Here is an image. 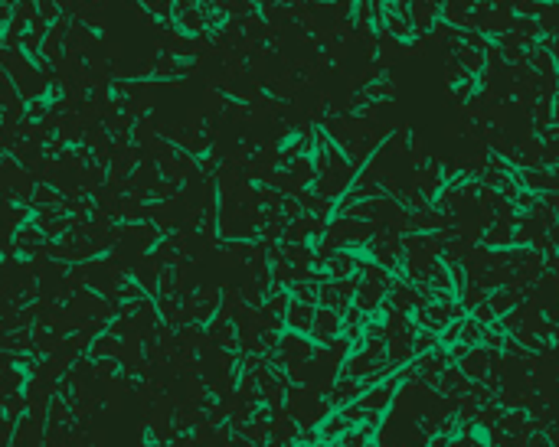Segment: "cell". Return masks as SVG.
<instances>
[{"label": "cell", "mask_w": 559, "mask_h": 447, "mask_svg": "<svg viewBox=\"0 0 559 447\" xmlns=\"http://www.w3.org/2000/svg\"><path fill=\"white\" fill-rule=\"evenodd\" d=\"M344 431H350V421H347V418L337 412V415L327 418V421L321 425V431H317V441H327V444H331V441H337Z\"/></svg>", "instance_id": "6"}, {"label": "cell", "mask_w": 559, "mask_h": 447, "mask_svg": "<svg viewBox=\"0 0 559 447\" xmlns=\"http://www.w3.org/2000/svg\"><path fill=\"white\" fill-rule=\"evenodd\" d=\"M92 356H95V359H102V356H115V359H121V340H115V333L98 336V340L92 343Z\"/></svg>", "instance_id": "7"}, {"label": "cell", "mask_w": 559, "mask_h": 447, "mask_svg": "<svg viewBox=\"0 0 559 447\" xmlns=\"http://www.w3.org/2000/svg\"><path fill=\"white\" fill-rule=\"evenodd\" d=\"M311 320H314V304L311 300H291L288 307H285V323H288L291 330L308 333L311 330Z\"/></svg>", "instance_id": "4"}, {"label": "cell", "mask_w": 559, "mask_h": 447, "mask_svg": "<svg viewBox=\"0 0 559 447\" xmlns=\"http://www.w3.org/2000/svg\"><path fill=\"white\" fill-rule=\"evenodd\" d=\"M3 17H7V13H3V7H0V23H3Z\"/></svg>", "instance_id": "13"}, {"label": "cell", "mask_w": 559, "mask_h": 447, "mask_svg": "<svg viewBox=\"0 0 559 447\" xmlns=\"http://www.w3.org/2000/svg\"><path fill=\"white\" fill-rule=\"evenodd\" d=\"M23 385H26V375L17 369V366H0V395H10V392H20Z\"/></svg>", "instance_id": "5"}, {"label": "cell", "mask_w": 559, "mask_h": 447, "mask_svg": "<svg viewBox=\"0 0 559 447\" xmlns=\"http://www.w3.org/2000/svg\"><path fill=\"white\" fill-rule=\"evenodd\" d=\"M471 314H474V320H478L481 327H484V323H494V320H497V314H494V310H491V304H487V300H481V304H474V307H471Z\"/></svg>", "instance_id": "10"}, {"label": "cell", "mask_w": 559, "mask_h": 447, "mask_svg": "<svg viewBox=\"0 0 559 447\" xmlns=\"http://www.w3.org/2000/svg\"><path fill=\"white\" fill-rule=\"evenodd\" d=\"M36 200H33V206H56L59 202V196H56L49 186H36V193H33Z\"/></svg>", "instance_id": "11"}, {"label": "cell", "mask_w": 559, "mask_h": 447, "mask_svg": "<svg viewBox=\"0 0 559 447\" xmlns=\"http://www.w3.org/2000/svg\"><path fill=\"white\" fill-rule=\"evenodd\" d=\"M399 382H402V379H399V375H393V379H386L383 385H377V382L366 385L363 392L356 395V405H360L363 412H383V408L389 405V398L396 395Z\"/></svg>", "instance_id": "2"}, {"label": "cell", "mask_w": 559, "mask_h": 447, "mask_svg": "<svg viewBox=\"0 0 559 447\" xmlns=\"http://www.w3.org/2000/svg\"><path fill=\"white\" fill-rule=\"evenodd\" d=\"M40 242H43V232H40L36 222H33V225H23L20 232H17L13 248H20V252H33V245H40Z\"/></svg>", "instance_id": "8"}, {"label": "cell", "mask_w": 559, "mask_h": 447, "mask_svg": "<svg viewBox=\"0 0 559 447\" xmlns=\"http://www.w3.org/2000/svg\"><path fill=\"white\" fill-rule=\"evenodd\" d=\"M275 346H278V352H281L278 362H285V366H291V369H294V366H301V362H308V359H311V352H314V343L304 340L298 330L285 333V336H281Z\"/></svg>", "instance_id": "1"}, {"label": "cell", "mask_w": 559, "mask_h": 447, "mask_svg": "<svg viewBox=\"0 0 559 447\" xmlns=\"http://www.w3.org/2000/svg\"><path fill=\"white\" fill-rule=\"evenodd\" d=\"M458 340L464 343V346H478V340H481V323L478 320H458Z\"/></svg>", "instance_id": "9"}, {"label": "cell", "mask_w": 559, "mask_h": 447, "mask_svg": "<svg viewBox=\"0 0 559 447\" xmlns=\"http://www.w3.org/2000/svg\"><path fill=\"white\" fill-rule=\"evenodd\" d=\"M311 336H314L317 343H331L333 336H340V310H333V307L314 310Z\"/></svg>", "instance_id": "3"}, {"label": "cell", "mask_w": 559, "mask_h": 447, "mask_svg": "<svg viewBox=\"0 0 559 447\" xmlns=\"http://www.w3.org/2000/svg\"><path fill=\"white\" fill-rule=\"evenodd\" d=\"M340 415H344L347 421H350V425H360V421H363V415H366V412H363V408H360V405H350V408H340Z\"/></svg>", "instance_id": "12"}]
</instances>
